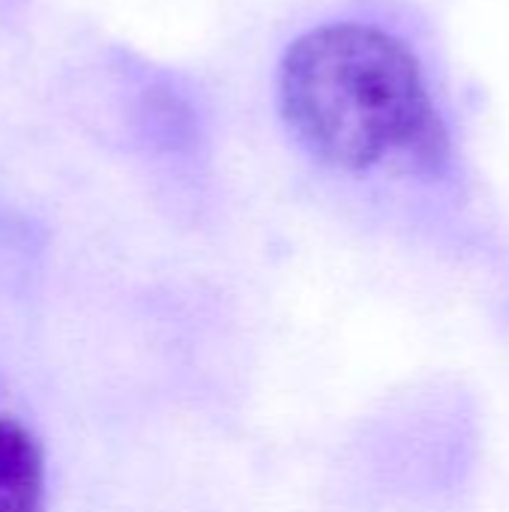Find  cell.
I'll return each instance as SVG.
<instances>
[{
    "label": "cell",
    "mask_w": 509,
    "mask_h": 512,
    "mask_svg": "<svg viewBox=\"0 0 509 512\" xmlns=\"http://www.w3.org/2000/svg\"><path fill=\"white\" fill-rule=\"evenodd\" d=\"M279 111L315 159L342 171L435 177L450 162L417 54L375 24L336 21L297 36L279 66Z\"/></svg>",
    "instance_id": "cell-1"
},
{
    "label": "cell",
    "mask_w": 509,
    "mask_h": 512,
    "mask_svg": "<svg viewBox=\"0 0 509 512\" xmlns=\"http://www.w3.org/2000/svg\"><path fill=\"white\" fill-rule=\"evenodd\" d=\"M45 465L33 435L0 417V512H42Z\"/></svg>",
    "instance_id": "cell-2"
}]
</instances>
